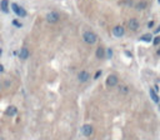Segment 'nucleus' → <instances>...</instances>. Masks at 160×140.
<instances>
[{"instance_id": "obj_19", "label": "nucleus", "mask_w": 160, "mask_h": 140, "mask_svg": "<svg viewBox=\"0 0 160 140\" xmlns=\"http://www.w3.org/2000/svg\"><path fill=\"white\" fill-rule=\"evenodd\" d=\"M13 24H14V25H16V26H19V28L21 26V24H20L19 21H16V20H14V21H13Z\"/></svg>"}, {"instance_id": "obj_18", "label": "nucleus", "mask_w": 160, "mask_h": 140, "mask_svg": "<svg viewBox=\"0 0 160 140\" xmlns=\"http://www.w3.org/2000/svg\"><path fill=\"white\" fill-rule=\"evenodd\" d=\"M158 44H160V36H155L154 39V45H158Z\"/></svg>"}, {"instance_id": "obj_4", "label": "nucleus", "mask_w": 160, "mask_h": 140, "mask_svg": "<svg viewBox=\"0 0 160 140\" xmlns=\"http://www.w3.org/2000/svg\"><path fill=\"white\" fill-rule=\"evenodd\" d=\"M93 131H94V129H93V126H91L90 124H85V125L81 128V133H83L84 136H90V135L93 134Z\"/></svg>"}, {"instance_id": "obj_2", "label": "nucleus", "mask_w": 160, "mask_h": 140, "mask_svg": "<svg viewBox=\"0 0 160 140\" xmlns=\"http://www.w3.org/2000/svg\"><path fill=\"white\" fill-rule=\"evenodd\" d=\"M11 9H13V11L16 14V15H19V16H25L26 15V11H25V9H23V8H20L18 4H13L11 5Z\"/></svg>"}, {"instance_id": "obj_11", "label": "nucleus", "mask_w": 160, "mask_h": 140, "mask_svg": "<svg viewBox=\"0 0 160 140\" xmlns=\"http://www.w3.org/2000/svg\"><path fill=\"white\" fill-rule=\"evenodd\" d=\"M104 56H105V49L101 48V46L98 48V49H96V58H98V59H103Z\"/></svg>"}, {"instance_id": "obj_3", "label": "nucleus", "mask_w": 160, "mask_h": 140, "mask_svg": "<svg viewBox=\"0 0 160 140\" xmlns=\"http://www.w3.org/2000/svg\"><path fill=\"white\" fill-rule=\"evenodd\" d=\"M58 20H59V14L55 13V11H51L46 15V21L50 23V24H55Z\"/></svg>"}, {"instance_id": "obj_6", "label": "nucleus", "mask_w": 160, "mask_h": 140, "mask_svg": "<svg viewBox=\"0 0 160 140\" xmlns=\"http://www.w3.org/2000/svg\"><path fill=\"white\" fill-rule=\"evenodd\" d=\"M106 84H108V86H115V85H118V78L115 75H109L108 79H106Z\"/></svg>"}, {"instance_id": "obj_21", "label": "nucleus", "mask_w": 160, "mask_h": 140, "mask_svg": "<svg viewBox=\"0 0 160 140\" xmlns=\"http://www.w3.org/2000/svg\"><path fill=\"white\" fill-rule=\"evenodd\" d=\"M3 70H4V68H3V65H0V73H3Z\"/></svg>"}, {"instance_id": "obj_8", "label": "nucleus", "mask_w": 160, "mask_h": 140, "mask_svg": "<svg viewBox=\"0 0 160 140\" xmlns=\"http://www.w3.org/2000/svg\"><path fill=\"white\" fill-rule=\"evenodd\" d=\"M124 28L123 26H115L114 29H113V35L114 36H123L124 35Z\"/></svg>"}, {"instance_id": "obj_22", "label": "nucleus", "mask_w": 160, "mask_h": 140, "mask_svg": "<svg viewBox=\"0 0 160 140\" xmlns=\"http://www.w3.org/2000/svg\"><path fill=\"white\" fill-rule=\"evenodd\" d=\"M159 31H160V25H159V28H158V29H155V33H159Z\"/></svg>"}, {"instance_id": "obj_23", "label": "nucleus", "mask_w": 160, "mask_h": 140, "mask_svg": "<svg viewBox=\"0 0 160 140\" xmlns=\"http://www.w3.org/2000/svg\"><path fill=\"white\" fill-rule=\"evenodd\" d=\"M158 54H159V55H160V49H159V50H158Z\"/></svg>"}, {"instance_id": "obj_25", "label": "nucleus", "mask_w": 160, "mask_h": 140, "mask_svg": "<svg viewBox=\"0 0 160 140\" xmlns=\"http://www.w3.org/2000/svg\"><path fill=\"white\" fill-rule=\"evenodd\" d=\"M159 110H160V105H159Z\"/></svg>"}, {"instance_id": "obj_10", "label": "nucleus", "mask_w": 160, "mask_h": 140, "mask_svg": "<svg viewBox=\"0 0 160 140\" xmlns=\"http://www.w3.org/2000/svg\"><path fill=\"white\" fill-rule=\"evenodd\" d=\"M28 56H29V50L26 48H21V50L19 53V58L21 60H25V59H28Z\"/></svg>"}, {"instance_id": "obj_14", "label": "nucleus", "mask_w": 160, "mask_h": 140, "mask_svg": "<svg viewBox=\"0 0 160 140\" xmlns=\"http://www.w3.org/2000/svg\"><path fill=\"white\" fill-rule=\"evenodd\" d=\"M135 8H136L138 10H143V9H145V8H146V3H144V1L138 3V4L135 5Z\"/></svg>"}, {"instance_id": "obj_24", "label": "nucleus", "mask_w": 160, "mask_h": 140, "mask_svg": "<svg viewBox=\"0 0 160 140\" xmlns=\"http://www.w3.org/2000/svg\"><path fill=\"white\" fill-rule=\"evenodd\" d=\"M158 3H159V4H160V0H158Z\"/></svg>"}, {"instance_id": "obj_17", "label": "nucleus", "mask_w": 160, "mask_h": 140, "mask_svg": "<svg viewBox=\"0 0 160 140\" xmlns=\"http://www.w3.org/2000/svg\"><path fill=\"white\" fill-rule=\"evenodd\" d=\"M120 93L121 94H126L128 93V88L126 86H120Z\"/></svg>"}, {"instance_id": "obj_20", "label": "nucleus", "mask_w": 160, "mask_h": 140, "mask_svg": "<svg viewBox=\"0 0 160 140\" xmlns=\"http://www.w3.org/2000/svg\"><path fill=\"white\" fill-rule=\"evenodd\" d=\"M100 74H101V71H98V73L95 74V76H94V79H98V78L100 76Z\"/></svg>"}, {"instance_id": "obj_7", "label": "nucleus", "mask_w": 160, "mask_h": 140, "mask_svg": "<svg viewBox=\"0 0 160 140\" xmlns=\"http://www.w3.org/2000/svg\"><path fill=\"white\" fill-rule=\"evenodd\" d=\"M78 79H79L80 83H86L88 79H89V73H88V71H81V73H79Z\"/></svg>"}, {"instance_id": "obj_5", "label": "nucleus", "mask_w": 160, "mask_h": 140, "mask_svg": "<svg viewBox=\"0 0 160 140\" xmlns=\"http://www.w3.org/2000/svg\"><path fill=\"white\" fill-rule=\"evenodd\" d=\"M129 29L133 30V31H136L139 29V21L135 18H133V19L129 20Z\"/></svg>"}, {"instance_id": "obj_13", "label": "nucleus", "mask_w": 160, "mask_h": 140, "mask_svg": "<svg viewBox=\"0 0 160 140\" xmlns=\"http://www.w3.org/2000/svg\"><path fill=\"white\" fill-rule=\"evenodd\" d=\"M150 96H151V99H153V101H154V103H159L160 98H159V96H158V94L154 91V89H151V90H150Z\"/></svg>"}, {"instance_id": "obj_26", "label": "nucleus", "mask_w": 160, "mask_h": 140, "mask_svg": "<svg viewBox=\"0 0 160 140\" xmlns=\"http://www.w3.org/2000/svg\"><path fill=\"white\" fill-rule=\"evenodd\" d=\"M0 53H1V51H0Z\"/></svg>"}, {"instance_id": "obj_12", "label": "nucleus", "mask_w": 160, "mask_h": 140, "mask_svg": "<svg viewBox=\"0 0 160 140\" xmlns=\"http://www.w3.org/2000/svg\"><path fill=\"white\" fill-rule=\"evenodd\" d=\"M8 4H9L8 0H1V3H0V6H1V10H3L4 13H8V11H9V10H8Z\"/></svg>"}, {"instance_id": "obj_15", "label": "nucleus", "mask_w": 160, "mask_h": 140, "mask_svg": "<svg viewBox=\"0 0 160 140\" xmlns=\"http://www.w3.org/2000/svg\"><path fill=\"white\" fill-rule=\"evenodd\" d=\"M141 40L149 43V41H151V35H150V34H146V35H144V36L141 38Z\"/></svg>"}, {"instance_id": "obj_9", "label": "nucleus", "mask_w": 160, "mask_h": 140, "mask_svg": "<svg viewBox=\"0 0 160 140\" xmlns=\"http://www.w3.org/2000/svg\"><path fill=\"white\" fill-rule=\"evenodd\" d=\"M16 113H18V109L15 106H13V105L8 106V109L5 110V115H8V116H14Z\"/></svg>"}, {"instance_id": "obj_1", "label": "nucleus", "mask_w": 160, "mask_h": 140, "mask_svg": "<svg viewBox=\"0 0 160 140\" xmlns=\"http://www.w3.org/2000/svg\"><path fill=\"white\" fill-rule=\"evenodd\" d=\"M83 39H84V41L88 43V44H94V43L96 41V35H95L94 33H91V31H85V33L83 34Z\"/></svg>"}, {"instance_id": "obj_16", "label": "nucleus", "mask_w": 160, "mask_h": 140, "mask_svg": "<svg viewBox=\"0 0 160 140\" xmlns=\"http://www.w3.org/2000/svg\"><path fill=\"white\" fill-rule=\"evenodd\" d=\"M111 55H113V50H111L110 48H109V49H106V56L110 59V58H111Z\"/></svg>"}]
</instances>
